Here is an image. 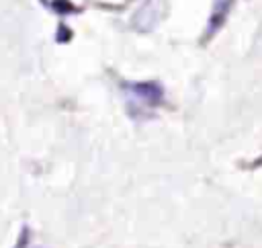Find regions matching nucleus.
Masks as SVG:
<instances>
[{
	"label": "nucleus",
	"mask_w": 262,
	"mask_h": 248,
	"mask_svg": "<svg viewBox=\"0 0 262 248\" xmlns=\"http://www.w3.org/2000/svg\"><path fill=\"white\" fill-rule=\"evenodd\" d=\"M231 2L233 0H215V8H213V14H211V25H209V35L225 20V14H227Z\"/></svg>",
	"instance_id": "nucleus-1"
}]
</instances>
